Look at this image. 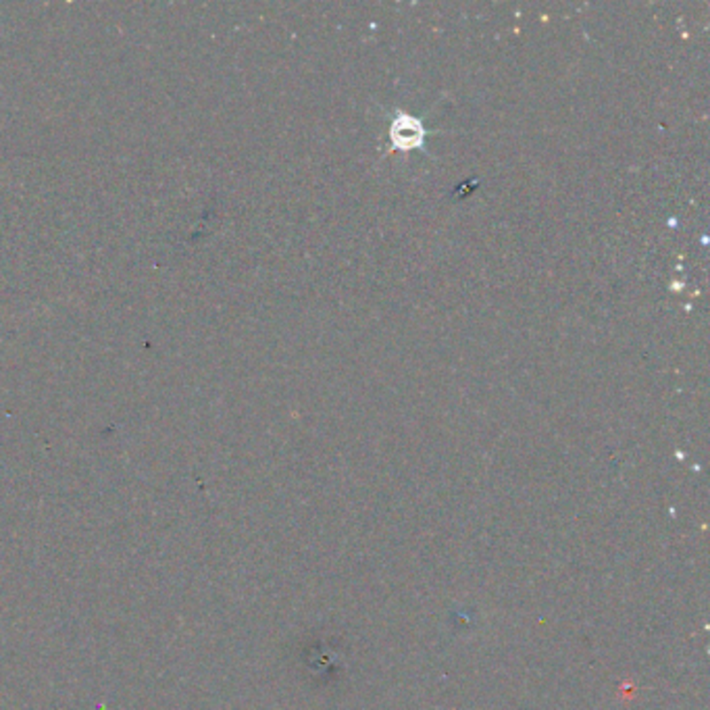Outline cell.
<instances>
[{"label": "cell", "mask_w": 710, "mask_h": 710, "mask_svg": "<svg viewBox=\"0 0 710 710\" xmlns=\"http://www.w3.org/2000/svg\"><path fill=\"white\" fill-rule=\"evenodd\" d=\"M392 142L398 148H415L423 142V127L421 123L411 120V117H400L392 126Z\"/></svg>", "instance_id": "cell-1"}]
</instances>
